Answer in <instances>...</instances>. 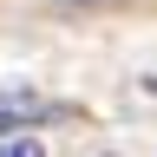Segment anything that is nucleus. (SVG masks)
I'll return each mask as SVG.
<instances>
[{
	"instance_id": "nucleus-1",
	"label": "nucleus",
	"mask_w": 157,
	"mask_h": 157,
	"mask_svg": "<svg viewBox=\"0 0 157 157\" xmlns=\"http://www.w3.org/2000/svg\"><path fill=\"white\" fill-rule=\"evenodd\" d=\"M59 105L52 98H39V92H7L0 98V131H26V124H52Z\"/></svg>"
},
{
	"instance_id": "nucleus-2",
	"label": "nucleus",
	"mask_w": 157,
	"mask_h": 157,
	"mask_svg": "<svg viewBox=\"0 0 157 157\" xmlns=\"http://www.w3.org/2000/svg\"><path fill=\"white\" fill-rule=\"evenodd\" d=\"M0 157H46L39 137H0Z\"/></svg>"
}]
</instances>
